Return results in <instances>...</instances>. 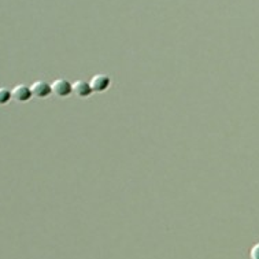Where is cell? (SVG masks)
Masks as SVG:
<instances>
[{
    "label": "cell",
    "mask_w": 259,
    "mask_h": 259,
    "mask_svg": "<svg viewBox=\"0 0 259 259\" xmlns=\"http://www.w3.org/2000/svg\"><path fill=\"white\" fill-rule=\"evenodd\" d=\"M250 258L251 259H259V243L252 245L251 251H250Z\"/></svg>",
    "instance_id": "obj_7"
},
{
    "label": "cell",
    "mask_w": 259,
    "mask_h": 259,
    "mask_svg": "<svg viewBox=\"0 0 259 259\" xmlns=\"http://www.w3.org/2000/svg\"><path fill=\"white\" fill-rule=\"evenodd\" d=\"M72 92L79 98H88L92 94V89H91L89 82L80 80V81H76L74 84H72Z\"/></svg>",
    "instance_id": "obj_5"
},
{
    "label": "cell",
    "mask_w": 259,
    "mask_h": 259,
    "mask_svg": "<svg viewBox=\"0 0 259 259\" xmlns=\"http://www.w3.org/2000/svg\"><path fill=\"white\" fill-rule=\"evenodd\" d=\"M51 89L52 94L57 95L59 98H67L69 95L73 94L72 92V84L69 81H66L65 79H58L51 84Z\"/></svg>",
    "instance_id": "obj_1"
},
{
    "label": "cell",
    "mask_w": 259,
    "mask_h": 259,
    "mask_svg": "<svg viewBox=\"0 0 259 259\" xmlns=\"http://www.w3.org/2000/svg\"><path fill=\"white\" fill-rule=\"evenodd\" d=\"M111 84V80L106 74H96L92 77V80L89 81V85H91V89L92 92H104L107 91L108 86Z\"/></svg>",
    "instance_id": "obj_2"
},
{
    "label": "cell",
    "mask_w": 259,
    "mask_h": 259,
    "mask_svg": "<svg viewBox=\"0 0 259 259\" xmlns=\"http://www.w3.org/2000/svg\"><path fill=\"white\" fill-rule=\"evenodd\" d=\"M32 98V91H30V86L23 85V84H20V85H15L11 91V99L18 103H25V101L30 100Z\"/></svg>",
    "instance_id": "obj_3"
},
{
    "label": "cell",
    "mask_w": 259,
    "mask_h": 259,
    "mask_svg": "<svg viewBox=\"0 0 259 259\" xmlns=\"http://www.w3.org/2000/svg\"><path fill=\"white\" fill-rule=\"evenodd\" d=\"M30 91H32V96H36V98H40V99L48 98L52 94L51 84L45 82V81H36L35 84H32Z\"/></svg>",
    "instance_id": "obj_4"
},
{
    "label": "cell",
    "mask_w": 259,
    "mask_h": 259,
    "mask_svg": "<svg viewBox=\"0 0 259 259\" xmlns=\"http://www.w3.org/2000/svg\"><path fill=\"white\" fill-rule=\"evenodd\" d=\"M11 100V91H8L7 88H0V106L7 104Z\"/></svg>",
    "instance_id": "obj_6"
}]
</instances>
